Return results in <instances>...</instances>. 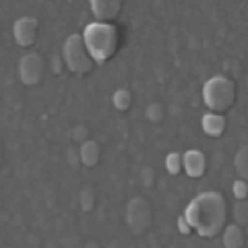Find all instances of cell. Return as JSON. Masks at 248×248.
<instances>
[{"mask_svg":"<svg viewBox=\"0 0 248 248\" xmlns=\"http://www.w3.org/2000/svg\"><path fill=\"white\" fill-rule=\"evenodd\" d=\"M91 12L99 23H111L121 12V2L119 0H93L90 3Z\"/></svg>","mask_w":248,"mask_h":248,"instance_id":"ba28073f","label":"cell"},{"mask_svg":"<svg viewBox=\"0 0 248 248\" xmlns=\"http://www.w3.org/2000/svg\"><path fill=\"white\" fill-rule=\"evenodd\" d=\"M207 161L203 153L197 149H190L186 154H182V170L192 179H199L205 174Z\"/></svg>","mask_w":248,"mask_h":248,"instance_id":"9c48e42d","label":"cell"},{"mask_svg":"<svg viewBox=\"0 0 248 248\" xmlns=\"http://www.w3.org/2000/svg\"><path fill=\"white\" fill-rule=\"evenodd\" d=\"M203 103L210 113H223L230 109L235 101V86L229 78L214 77L203 85Z\"/></svg>","mask_w":248,"mask_h":248,"instance_id":"3957f363","label":"cell"},{"mask_svg":"<svg viewBox=\"0 0 248 248\" xmlns=\"http://www.w3.org/2000/svg\"><path fill=\"white\" fill-rule=\"evenodd\" d=\"M78 153H79V161L85 164L86 167H93L98 164L101 151H99V146L96 141H85L79 146Z\"/></svg>","mask_w":248,"mask_h":248,"instance_id":"8fae6325","label":"cell"},{"mask_svg":"<svg viewBox=\"0 0 248 248\" xmlns=\"http://www.w3.org/2000/svg\"><path fill=\"white\" fill-rule=\"evenodd\" d=\"M63 60H65L66 66L70 68L73 73L77 75H86L93 68V60L88 53L85 43H83L81 35L73 33L66 38L65 45H63Z\"/></svg>","mask_w":248,"mask_h":248,"instance_id":"277c9868","label":"cell"},{"mask_svg":"<svg viewBox=\"0 0 248 248\" xmlns=\"http://www.w3.org/2000/svg\"><path fill=\"white\" fill-rule=\"evenodd\" d=\"M20 79L23 85L33 86L40 83V79L43 77V60L37 53H29L20 60Z\"/></svg>","mask_w":248,"mask_h":248,"instance_id":"8992f818","label":"cell"},{"mask_svg":"<svg viewBox=\"0 0 248 248\" xmlns=\"http://www.w3.org/2000/svg\"><path fill=\"white\" fill-rule=\"evenodd\" d=\"M141 177H142V184L146 187H151L154 184V170L153 167H144L141 172Z\"/></svg>","mask_w":248,"mask_h":248,"instance_id":"ffe728a7","label":"cell"},{"mask_svg":"<svg viewBox=\"0 0 248 248\" xmlns=\"http://www.w3.org/2000/svg\"><path fill=\"white\" fill-rule=\"evenodd\" d=\"M109 248H119V247H118V243H114V242H113V243L109 245Z\"/></svg>","mask_w":248,"mask_h":248,"instance_id":"603a6c76","label":"cell"},{"mask_svg":"<svg viewBox=\"0 0 248 248\" xmlns=\"http://www.w3.org/2000/svg\"><path fill=\"white\" fill-rule=\"evenodd\" d=\"M81 38L91 60L99 65L114 57L119 45V31L113 23H90Z\"/></svg>","mask_w":248,"mask_h":248,"instance_id":"7a4b0ae2","label":"cell"},{"mask_svg":"<svg viewBox=\"0 0 248 248\" xmlns=\"http://www.w3.org/2000/svg\"><path fill=\"white\" fill-rule=\"evenodd\" d=\"M235 222H237V225H245L247 220H248V205L245 201H238L237 205H235Z\"/></svg>","mask_w":248,"mask_h":248,"instance_id":"e0dca14e","label":"cell"},{"mask_svg":"<svg viewBox=\"0 0 248 248\" xmlns=\"http://www.w3.org/2000/svg\"><path fill=\"white\" fill-rule=\"evenodd\" d=\"M146 116L151 119L153 123H159V121H162V106L159 105V103H151L149 106H147V109H146Z\"/></svg>","mask_w":248,"mask_h":248,"instance_id":"d6986e66","label":"cell"},{"mask_svg":"<svg viewBox=\"0 0 248 248\" xmlns=\"http://www.w3.org/2000/svg\"><path fill=\"white\" fill-rule=\"evenodd\" d=\"M96 197H94V190L91 187H83L81 194H79V205L85 212H91L94 209Z\"/></svg>","mask_w":248,"mask_h":248,"instance_id":"2e32d148","label":"cell"},{"mask_svg":"<svg viewBox=\"0 0 248 248\" xmlns=\"http://www.w3.org/2000/svg\"><path fill=\"white\" fill-rule=\"evenodd\" d=\"M235 170L238 174V179L247 181L248 177V147L243 146L235 154Z\"/></svg>","mask_w":248,"mask_h":248,"instance_id":"4fadbf2b","label":"cell"},{"mask_svg":"<svg viewBox=\"0 0 248 248\" xmlns=\"http://www.w3.org/2000/svg\"><path fill=\"white\" fill-rule=\"evenodd\" d=\"M179 227H181V232H182V233H186V235H189L190 232H192V230H190V227L187 225V222L184 220V217L179 218Z\"/></svg>","mask_w":248,"mask_h":248,"instance_id":"7402d4cb","label":"cell"},{"mask_svg":"<svg viewBox=\"0 0 248 248\" xmlns=\"http://www.w3.org/2000/svg\"><path fill=\"white\" fill-rule=\"evenodd\" d=\"M0 162H2V146H0Z\"/></svg>","mask_w":248,"mask_h":248,"instance_id":"cb8c5ba5","label":"cell"},{"mask_svg":"<svg viewBox=\"0 0 248 248\" xmlns=\"http://www.w3.org/2000/svg\"><path fill=\"white\" fill-rule=\"evenodd\" d=\"M131 101H133V96L127 90H118L113 96V103L114 108L119 111H126L127 108L131 106Z\"/></svg>","mask_w":248,"mask_h":248,"instance_id":"5bb4252c","label":"cell"},{"mask_svg":"<svg viewBox=\"0 0 248 248\" xmlns=\"http://www.w3.org/2000/svg\"><path fill=\"white\" fill-rule=\"evenodd\" d=\"M38 22L33 17H22L14 23V37L20 46H30L37 40Z\"/></svg>","mask_w":248,"mask_h":248,"instance_id":"52a82bcc","label":"cell"},{"mask_svg":"<svg viewBox=\"0 0 248 248\" xmlns=\"http://www.w3.org/2000/svg\"><path fill=\"white\" fill-rule=\"evenodd\" d=\"M233 190V195L237 201H247V195H248V184L247 181H242V179H237L232 187Z\"/></svg>","mask_w":248,"mask_h":248,"instance_id":"ac0fdd59","label":"cell"},{"mask_svg":"<svg viewBox=\"0 0 248 248\" xmlns=\"http://www.w3.org/2000/svg\"><path fill=\"white\" fill-rule=\"evenodd\" d=\"M225 118L222 114H217V113H207L203 114L202 118V129L203 133L210 138H220L223 133H225Z\"/></svg>","mask_w":248,"mask_h":248,"instance_id":"30bf717a","label":"cell"},{"mask_svg":"<svg viewBox=\"0 0 248 248\" xmlns=\"http://www.w3.org/2000/svg\"><path fill=\"white\" fill-rule=\"evenodd\" d=\"M166 169L170 175H179L182 172V155L179 153H170L166 157Z\"/></svg>","mask_w":248,"mask_h":248,"instance_id":"9a60e30c","label":"cell"},{"mask_svg":"<svg viewBox=\"0 0 248 248\" xmlns=\"http://www.w3.org/2000/svg\"><path fill=\"white\" fill-rule=\"evenodd\" d=\"M245 243V233H243L242 227L237 223L225 227L223 232V247L225 248H242Z\"/></svg>","mask_w":248,"mask_h":248,"instance_id":"7c38bea8","label":"cell"},{"mask_svg":"<svg viewBox=\"0 0 248 248\" xmlns=\"http://www.w3.org/2000/svg\"><path fill=\"white\" fill-rule=\"evenodd\" d=\"M182 217L190 230L203 238H214L225 229L227 202L218 192H203L190 201Z\"/></svg>","mask_w":248,"mask_h":248,"instance_id":"6da1fadb","label":"cell"},{"mask_svg":"<svg viewBox=\"0 0 248 248\" xmlns=\"http://www.w3.org/2000/svg\"><path fill=\"white\" fill-rule=\"evenodd\" d=\"M126 220L131 233L141 237L153 223V207L149 201H146L141 195L131 199L126 207Z\"/></svg>","mask_w":248,"mask_h":248,"instance_id":"5b68a950","label":"cell"},{"mask_svg":"<svg viewBox=\"0 0 248 248\" xmlns=\"http://www.w3.org/2000/svg\"><path fill=\"white\" fill-rule=\"evenodd\" d=\"M86 134H88L86 127H85V126H78V127H75L73 138H75V141H79V142L83 144L85 141H88V139H86Z\"/></svg>","mask_w":248,"mask_h":248,"instance_id":"44dd1931","label":"cell"}]
</instances>
